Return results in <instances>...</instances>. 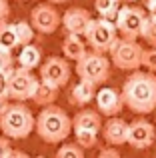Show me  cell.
Listing matches in <instances>:
<instances>
[{
  "label": "cell",
  "mask_w": 156,
  "mask_h": 158,
  "mask_svg": "<svg viewBox=\"0 0 156 158\" xmlns=\"http://www.w3.org/2000/svg\"><path fill=\"white\" fill-rule=\"evenodd\" d=\"M122 100L136 114L156 110V76L152 72H132L122 84Z\"/></svg>",
  "instance_id": "obj_1"
},
{
  "label": "cell",
  "mask_w": 156,
  "mask_h": 158,
  "mask_svg": "<svg viewBox=\"0 0 156 158\" xmlns=\"http://www.w3.org/2000/svg\"><path fill=\"white\" fill-rule=\"evenodd\" d=\"M72 128V120L70 116L64 112V108L52 104L40 110V114L36 116V132L44 142L50 144H58L70 136Z\"/></svg>",
  "instance_id": "obj_2"
},
{
  "label": "cell",
  "mask_w": 156,
  "mask_h": 158,
  "mask_svg": "<svg viewBox=\"0 0 156 158\" xmlns=\"http://www.w3.org/2000/svg\"><path fill=\"white\" fill-rule=\"evenodd\" d=\"M0 130L6 138L22 140L36 130V118L32 116L30 108L24 104H6L4 110L0 112Z\"/></svg>",
  "instance_id": "obj_3"
},
{
  "label": "cell",
  "mask_w": 156,
  "mask_h": 158,
  "mask_svg": "<svg viewBox=\"0 0 156 158\" xmlns=\"http://www.w3.org/2000/svg\"><path fill=\"white\" fill-rule=\"evenodd\" d=\"M84 36L88 40L92 52H96V54L110 52L116 46V42L120 40L116 24L110 22V20H104V18H92V22H90Z\"/></svg>",
  "instance_id": "obj_4"
},
{
  "label": "cell",
  "mask_w": 156,
  "mask_h": 158,
  "mask_svg": "<svg viewBox=\"0 0 156 158\" xmlns=\"http://www.w3.org/2000/svg\"><path fill=\"white\" fill-rule=\"evenodd\" d=\"M40 80H36V76L32 74V70H26L22 66L14 68L10 74L6 76V82H4V94L12 100L20 102V100H28L34 96V90L38 86Z\"/></svg>",
  "instance_id": "obj_5"
},
{
  "label": "cell",
  "mask_w": 156,
  "mask_h": 158,
  "mask_svg": "<svg viewBox=\"0 0 156 158\" xmlns=\"http://www.w3.org/2000/svg\"><path fill=\"white\" fill-rule=\"evenodd\" d=\"M76 74L80 76V80L102 84L110 78V60L104 54L88 52L82 60L76 62Z\"/></svg>",
  "instance_id": "obj_6"
},
{
  "label": "cell",
  "mask_w": 156,
  "mask_h": 158,
  "mask_svg": "<svg viewBox=\"0 0 156 158\" xmlns=\"http://www.w3.org/2000/svg\"><path fill=\"white\" fill-rule=\"evenodd\" d=\"M142 56H144V48L136 40L120 38L116 46L110 50L112 64L120 70H130V72H136L138 66H142Z\"/></svg>",
  "instance_id": "obj_7"
},
{
  "label": "cell",
  "mask_w": 156,
  "mask_h": 158,
  "mask_svg": "<svg viewBox=\"0 0 156 158\" xmlns=\"http://www.w3.org/2000/svg\"><path fill=\"white\" fill-rule=\"evenodd\" d=\"M146 22H148V18H146V14H144L142 8H138V6H122L114 24H116V28H118V34H120L124 40H136L138 36H142Z\"/></svg>",
  "instance_id": "obj_8"
},
{
  "label": "cell",
  "mask_w": 156,
  "mask_h": 158,
  "mask_svg": "<svg viewBox=\"0 0 156 158\" xmlns=\"http://www.w3.org/2000/svg\"><path fill=\"white\" fill-rule=\"evenodd\" d=\"M40 80L62 88L70 80V64L60 56H50L40 64Z\"/></svg>",
  "instance_id": "obj_9"
},
{
  "label": "cell",
  "mask_w": 156,
  "mask_h": 158,
  "mask_svg": "<svg viewBox=\"0 0 156 158\" xmlns=\"http://www.w3.org/2000/svg\"><path fill=\"white\" fill-rule=\"evenodd\" d=\"M60 22H62V16L58 14V10L52 4H38L30 12V24L40 34H52V32H56Z\"/></svg>",
  "instance_id": "obj_10"
},
{
  "label": "cell",
  "mask_w": 156,
  "mask_h": 158,
  "mask_svg": "<svg viewBox=\"0 0 156 158\" xmlns=\"http://www.w3.org/2000/svg\"><path fill=\"white\" fill-rule=\"evenodd\" d=\"M156 140V126L150 124L148 120L138 118L128 124V144L138 150L150 148Z\"/></svg>",
  "instance_id": "obj_11"
},
{
  "label": "cell",
  "mask_w": 156,
  "mask_h": 158,
  "mask_svg": "<svg viewBox=\"0 0 156 158\" xmlns=\"http://www.w3.org/2000/svg\"><path fill=\"white\" fill-rule=\"evenodd\" d=\"M96 108L100 114L114 118L116 114H120V110L124 108V100H122V92L104 86L96 92Z\"/></svg>",
  "instance_id": "obj_12"
},
{
  "label": "cell",
  "mask_w": 156,
  "mask_h": 158,
  "mask_svg": "<svg viewBox=\"0 0 156 158\" xmlns=\"http://www.w3.org/2000/svg\"><path fill=\"white\" fill-rule=\"evenodd\" d=\"M90 22H92V16H90V12L86 8H68L62 16V24L66 28V32L74 36L86 34Z\"/></svg>",
  "instance_id": "obj_13"
},
{
  "label": "cell",
  "mask_w": 156,
  "mask_h": 158,
  "mask_svg": "<svg viewBox=\"0 0 156 158\" xmlns=\"http://www.w3.org/2000/svg\"><path fill=\"white\" fill-rule=\"evenodd\" d=\"M102 134L110 146H120V144L128 142V124L118 116L108 118L102 126Z\"/></svg>",
  "instance_id": "obj_14"
},
{
  "label": "cell",
  "mask_w": 156,
  "mask_h": 158,
  "mask_svg": "<svg viewBox=\"0 0 156 158\" xmlns=\"http://www.w3.org/2000/svg\"><path fill=\"white\" fill-rule=\"evenodd\" d=\"M102 114L98 110H90V108H86V110H80L78 114L72 118V128L74 130H90V132H96L102 130Z\"/></svg>",
  "instance_id": "obj_15"
},
{
  "label": "cell",
  "mask_w": 156,
  "mask_h": 158,
  "mask_svg": "<svg viewBox=\"0 0 156 158\" xmlns=\"http://www.w3.org/2000/svg\"><path fill=\"white\" fill-rule=\"evenodd\" d=\"M94 98H96V84L88 80H80L70 92V102L74 106H84Z\"/></svg>",
  "instance_id": "obj_16"
},
{
  "label": "cell",
  "mask_w": 156,
  "mask_h": 158,
  "mask_svg": "<svg viewBox=\"0 0 156 158\" xmlns=\"http://www.w3.org/2000/svg\"><path fill=\"white\" fill-rule=\"evenodd\" d=\"M62 50H64V56H66L68 60H74V62L82 60V58L88 54L84 40H82L80 36H74V34H68L66 38H64V42H62Z\"/></svg>",
  "instance_id": "obj_17"
},
{
  "label": "cell",
  "mask_w": 156,
  "mask_h": 158,
  "mask_svg": "<svg viewBox=\"0 0 156 158\" xmlns=\"http://www.w3.org/2000/svg\"><path fill=\"white\" fill-rule=\"evenodd\" d=\"M58 98V88L52 84H48V82H38V86H36L34 90V96H32V100H34V104L46 108V106H52L54 104V100Z\"/></svg>",
  "instance_id": "obj_18"
},
{
  "label": "cell",
  "mask_w": 156,
  "mask_h": 158,
  "mask_svg": "<svg viewBox=\"0 0 156 158\" xmlns=\"http://www.w3.org/2000/svg\"><path fill=\"white\" fill-rule=\"evenodd\" d=\"M16 46H20L18 32H16V24H10V22L0 24V48L12 52Z\"/></svg>",
  "instance_id": "obj_19"
},
{
  "label": "cell",
  "mask_w": 156,
  "mask_h": 158,
  "mask_svg": "<svg viewBox=\"0 0 156 158\" xmlns=\"http://www.w3.org/2000/svg\"><path fill=\"white\" fill-rule=\"evenodd\" d=\"M18 62L22 68L26 70H32L36 66L42 64V54H40V48L34 46V44H28V46H22L20 50V56H18Z\"/></svg>",
  "instance_id": "obj_20"
},
{
  "label": "cell",
  "mask_w": 156,
  "mask_h": 158,
  "mask_svg": "<svg viewBox=\"0 0 156 158\" xmlns=\"http://www.w3.org/2000/svg\"><path fill=\"white\" fill-rule=\"evenodd\" d=\"M94 6L96 12L100 14V18L110 20V22H116L118 12H120V0H94Z\"/></svg>",
  "instance_id": "obj_21"
},
{
  "label": "cell",
  "mask_w": 156,
  "mask_h": 158,
  "mask_svg": "<svg viewBox=\"0 0 156 158\" xmlns=\"http://www.w3.org/2000/svg\"><path fill=\"white\" fill-rule=\"evenodd\" d=\"M74 136H76V144L80 148H94V146H98V134L96 132L74 130Z\"/></svg>",
  "instance_id": "obj_22"
},
{
  "label": "cell",
  "mask_w": 156,
  "mask_h": 158,
  "mask_svg": "<svg viewBox=\"0 0 156 158\" xmlns=\"http://www.w3.org/2000/svg\"><path fill=\"white\" fill-rule=\"evenodd\" d=\"M16 32H18V40H20V46H28L32 44V24L30 22H16Z\"/></svg>",
  "instance_id": "obj_23"
},
{
  "label": "cell",
  "mask_w": 156,
  "mask_h": 158,
  "mask_svg": "<svg viewBox=\"0 0 156 158\" xmlns=\"http://www.w3.org/2000/svg\"><path fill=\"white\" fill-rule=\"evenodd\" d=\"M56 158H84V148H80L78 144H64L58 148Z\"/></svg>",
  "instance_id": "obj_24"
},
{
  "label": "cell",
  "mask_w": 156,
  "mask_h": 158,
  "mask_svg": "<svg viewBox=\"0 0 156 158\" xmlns=\"http://www.w3.org/2000/svg\"><path fill=\"white\" fill-rule=\"evenodd\" d=\"M12 70H14V56H12V52L0 48V74L8 76Z\"/></svg>",
  "instance_id": "obj_25"
},
{
  "label": "cell",
  "mask_w": 156,
  "mask_h": 158,
  "mask_svg": "<svg viewBox=\"0 0 156 158\" xmlns=\"http://www.w3.org/2000/svg\"><path fill=\"white\" fill-rule=\"evenodd\" d=\"M142 38L152 48H156V20L148 18V22H146V26H144V32H142Z\"/></svg>",
  "instance_id": "obj_26"
},
{
  "label": "cell",
  "mask_w": 156,
  "mask_h": 158,
  "mask_svg": "<svg viewBox=\"0 0 156 158\" xmlns=\"http://www.w3.org/2000/svg\"><path fill=\"white\" fill-rule=\"evenodd\" d=\"M142 66H144L148 72H156V48H150V50H144V56H142Z\"/></svg>",
  "instance_id": "obj_27"
},
{
  "label": "cell",
  "mask_w": 156,
  "mask_h": 158,
  "mask_svg": "<svg viewBox=\"0 0 156 158\" xmlns=\"http://www.w3.org/2000/svg\"><path fill=\"white\" fill-rule=\"evenodd\" d=\"M98 158H120V152L116 150L114 146H106L98 152Z\"/></svg>",
  "instance_id": "obj_28"
},
{
  "label": "cell",
  "mask_w": 156,
  "mask_h": 158,
  "mask_svg": "<svg viewBox=\"0 0 156 158\" xmlns=\"http://www.w3.org/2000/svg\"><path fill=\"white\" fill-rule=\"evenodd\" d=\"M10 150H12V146L8 142V138L6 136H0V158H6Z\"/></svg>",
  "instance_id": "obj_29"
},
{
  "label": "cell",
  "mask_w": 156,
  "mask_h": 158,
  "mask_svg": "<svg viewBox=\"0 0 156 158\" xmlns=\"http://www.w3.org/2000/svg\"><path fill=\"white\" fill-rule=\"evenodd\" d=\"M8 16H10V6H8L6 0H0V24L6 22Z\"/></svg>",
  "instance_id": "obj_30"
},
{
  "label": "cell",
  "mask_w": 156,
  "mask_h": 158,
  "mask_svg": "<svg viewBox=\"0 0 156 158\" xmlns=\"http://www.w3.org/2000/svg\"><path fill=\"white\" fill-rule=\"evenodd\" d=\"M6 158H30V156H28L26 152H22V150H14V148H12Z\"/></svg>",
  "instance_id": "obj_31"
},
{
  "label": "cell",
  "mask_w": 156,
  "mask_h": 158,
  "mask_svg": "<svg viewBox=\"0 0 156 158\" xmlns=\"http://www.w3.org/2000/svg\"><path fill=\"white\" fill-rule=\"evenodd\" d=\"M148 18L150 20H156V2L148 6Z\"/></svg>",
  "instance_id": "obj_32"
},
{
  "label": "cell",
  "mask_w": 156,
  "mask_h": 158,
  "mask_svg": "<svg viewBox=\"0 0 156 158\" xmlns=\"http://www.w3.org/2000/svg\"><path fill=\"white\" fill-rule=\"evenodd\" d=\"M48 2H52V4H62V2H68V0H48Z\"/></svg>",
  "instance_id": "obj_33"
},
{
  "label": "cell",
  "mask_w": 156,
  "mask_h": 158,
  "mask_svg": "<svg viewBox=\"0 0 156 158\" xmlns=\"http://www.w3.org/2000/svg\"><path fill=\"white\" fill-rule=\"evenodd\" d=\"M4 106H6V102H4V100H2V98H0V112H2V110H4Z\"/></svg>",
  "instance_id": "obj_34"
},
{
  "label": "cell",
  "mask_w": 156,
  "mask_h": 158,
  "mask_svg": "<svg viewBox=\"0 0 156 158\" xmlns=\"http://www.w3.org/2000/svg\"><path fill=\"white\" fill-rule=\"evenodd\" d=\"M144 2H146V6H150V4H154L156 0H144Z\"/></svg>",
  "instance_id": "obj_35"
},
{
  "label": "cell",
  "mask_w": 156,
  "mask_h": 158,
  "mask_svg": "<svg viewBox=\"0 0 156 158\" xmlns=\"http://www.w3.org/2000/svg\"><path fill=\"white\" fill-rule=\"evenodd\" d=\"M16 2H26V0H16Z\"/></svg>",
  "instance_id": "obj_36"
},
{
  "label": "cell",
  "mask_w": 156,
  "mask_h": 158,
  "mask_svg": "<svg viewBox=\"0 0 156 158\" xmlns=\"http://www.w3.org/2000/svg\"><path fill=\"white\" fill-rule=\"evenodd\" d=\"M36 158H46V156H36Z\"/></svg>",
  "instance_id": "obj_37"
},
{
  "label": "cell",
  "mask_w": 156,
  "mask_h": 158,
  "mask_svg": "<svg viewBox=\"0 0 156 158\" xmlns=\"http://www.w3.org/2000/svg\"><path fill=\"white\" fill-rule=\"evenodd\" d=\"M128 2H136V0H128Z\"/></svg>",
  "instance_id": "obj_38"
}]
</instances>
